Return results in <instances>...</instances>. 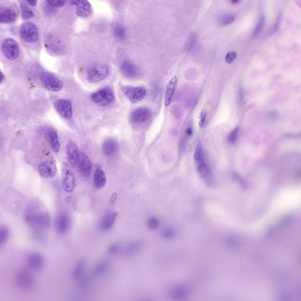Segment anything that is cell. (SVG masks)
Instances as JSON below:
<instances>
[{
    "instance_id": "1",
    "label": "cell",
    "mask_w": 301,
    "mask_h": 301,
    "mask_svg": "<svg viewBox=\"0 0 301 301\" xmlns=\"http://www.w3.org/2000/svg\"><path fill=\"white\" fill-rule=\"evenodd\" d=\"M16 282L20 289L28 290L32 289L35 283V280L32 273L27 269L23 268L19 269L15 277Z\"/></svg>"
},
{
    "instance_id": "2",
    "label": "cell",
    "mask_w": 301,
    "mask_h": 301,
    "mask_svg": "<svg viewBox=\"0 0 301 301\" xmlns=\"http://www.w3.org/2000/svg\"><path fill=\"white\" fill-rule=\"evenodd\" d=\"M113 90L108 87L102 88L92 93L90 96L91 101L98 105L104 106L110 104L114 98Z\"/></svg>"
},
{
    "instance_id": "3",
    "label": "cell",
    "mask_w": 301,
    "mask_h": 301,
    "mask_svg": "<svg viewBox=\"0 0 301 301\" xmlns=\"http://www.w3.org/2000/svg\"><path fill=\"white\" fill-rule=\"evenodd\" d=\"M119 87L124 94L132 103L141 101L144 98L146 93V90L143 87H133L123 84H120Z\"/></svg>"
},
{
    "instance_id": "4",
    "label": "cell",
    "mask_w": 301,
    "mask_h": 301,
    "mask_svg": "<svg viewBox=\"0 0 301 301\" xmlns=\"http://www.w3.org/2000/svg\"><path fill=\"white\" fill-rule=\"evenodd\" d=\"M61 183L63 189L66 192L72 191L75 186V178L73 171L66 163L62 165Z\"/></svg>"
},
{
    "instance_id": "5",
    "label": "cell",
    "mask_w": 301,
    "mask_h": 301,
    "mask_svg": "<svg viewBox=\"0 0 301 301\" xmlns=\"http://www.w3.org/2000/svg\"><path fill=\"white\" fill-rule=\"evenodd\" d=\"M19 35L24 41L29 43H35L37 41L38 38L37 28L32 23H24L20 26Z\"/></svg>"
},
{
    "instance_id": "6",
    "label": "cell",
    "mask_w": 301,
    "mask_h": 301,
    "mask_svg": "<svg viewBox=\"0 0 301 301\" xmlns=\"http://www.w3.org/2000/svg\"><path fill=\"white\" fill-rule=\"evenodd\" d=\"M2 52L8 59L13 60L16 58L19 54V49L17 43L10 38H6L1 45Z\"/></svg>"
},
{
    "instance_id": "7",
    "label": "cell",
    "mask_w": 301,
    "mask_h": 301,
    "mask_svg": "<svg viewBox=\"0 0 301 301\" xmlns=\"http://www.w3.org/2000/svg\"><path fill=\"white\" fill-rule=\"evenodd\" d=\"M109 72L108 68L106 65L92 68L89 70L87 73V79L90 83L98 82L107 77L109 74Z\"/></svg>"
},
{
    "instance_id": "8",
    "label": "cell",
    "mask_w": 301,
    "mask_h": 301,
    "mask_svg": "<svg viewBox=\"0 0 301 301\" xmlns=\"http://www.w3.org/2000/svg\"><path fill=\"white\" fill-rule=\"evenodd\" d=\"M38 168L40 175L46 179L53 177L57 171L56 162L52 159H49L40 163Z\"/></svg>"
},
{
    "instance_id": "9",
    "label": "cell",
    "mask_w": 301,
    "mask_h": 301,
    "mask_svg": "<svg viewBox=\"0 0 301 301\" xmlns=\"http://www.w3.org/2000/svg\"><path fill=\"white\" fill-rule=\"evenodd\" d=\"M42 83L48 90L54 92L59 91L63 87L62 81L53 75L48 72L43 73L41 76Z\"/></svg>"
},
{
    "instance_id": "10",
    "label": "cell",
    "mask_w": 301,
    "mask_h": 301,
    "mask_svg": "<svg viewBox=\"0 0 301 301\" xmlns=\"http://www.w3.org/2000/svg\"><path fill=\"white\" fill-rule=\"evenodd\" d=\"M54 105L58 113L66 120L71 119L72 116L71 102L68 99L61 98L56 100Z\"/></svg>"
},
{
    "instance_id": "11",
    "label": "cell",
    "mask_w": 301,
    "mask_h": 301,
    "mask_svg": "<svg viewBox=\"0 0 301 301\" xmlns=\"http://www.w3.org/2000/svg\"><path fill=\"white\" fill-rule=\"evenodd\" d=\"M151 111L146 107H139L133 110L130 115V119L135 123H140L148 120L151 116Z\"/></svg>"
},
{
    "instance_id": "12",
    "label": "cell",
    "mask_w": 301,
    "mask_h": 301,
    "mask_svg": "<svg viewBox=\"0 0 301 301\" xmlns=\"http://www.w3.org/2000/svg\"><path fill=\"white\" fill-rule=\"evenodd\" d=\"M190 292L189 287L185 285L180 284L172 286L168 290L169 297L175 300H181L188 296Z\"/></svg>"
},
{
    "instance_id": "13",
    "label": "cell",
    "mask_w": 301,
    "mask_h": 301,
    "mask_svg": "<svg viewBox=\"0 0 301 301\" xmlns=\"http://www.w3.org/2000/svg\"><path fill=\"white\" fill-rule=\"evenodd\" d=\"M66 153L68 162L71 167H74L78 163L80 153L77 146L73 141H69L67 143Z\"/></svg>"
},
{
    "instance_id": "14",
    "label": "cell",
    "mask_w": 301,
    "mask_h": 301,
    "mask_svg": "<svg viewBox=\"0 0 301 301\" xmlns=\"http://www.w3.org/2000/svg\"><path fill=\"white\" fill-rule=\"evenodd\" d=\"M70 4L76 6V14L82 17L89 16L92 12V8L89 3L87 1H71Z\"/></svg>"
},
{
    "instance_id": "15",
    "label": "cell",
    "mask_w": 301,
    "mask_h": 301,
    "mask_svg": "<svg viewBox=\"0 0 301 301\" xmlns=\"http://www.w3.org/2000/svg\"><path fill=\"white\" fill-rule=\"evenodd\" d=\"M120 70L122 75L129 79L134 78L139 74L138 70L136 66L127 60H125L122 63Z\"/></svg>"
},
{
    "instance_id": "16",
    "label": "cell",
    "mask_w": 301,
    "mask_h": 301,
    "mask_svg": "<svg viewBox=\"0 0 301 301\" xmlns=\"http://www.w3.org/2000/svg\"><path fill=\"white\" fill-rule=\"evenodd\" d=\"M70 220L68 216L66 213L59 214L56 218L55 226L57 231L60 234L66 233L69 229Z\"/></svg>"
},
{
    "instance_id": "17",
    "label": "cell",
    "mask_w": 301,
    "mask_h": 301,
    "mask_svg": "<svg viewBox=\"0 0 301 301\" xmlns=\"http://www.w3.org/2000/svg\"><path fill=\"white\" fill-rule=\"evenodd\" d=\"M118 144L117 141L112 138L106 139L102 143L101 149L104 154L108 156L115 154L118 150Z\"/></svg>"
},
{
    "instance_id": "18",
    "label": "cell",
    "mask_w": 301,
    "mask_h": 301,
    "mask_svg": "<svg viewBox=\"0 0 301 301\" xmlns=\"http://www.w3.org/2000/svg\"><path fill=\"white\" fill-rule=\"evenodd\" d=\"M78 163L79 171L81 174L85 177H88L91 169V163L88 158L84 153H80Z\"/></svg>"
},
{
    "instance_id": "19",
    "label": "cell",
    "mask_w": 301,
    "mask_h": 301,
    "mask_svg": "<svg viewBox=\"0 0 301 301\" xmlns=\"http://www.w3.org/2000/svg\"><path fill=\"white\" fill-rule=\"evenodd\" d=\"M44 259L40 254L34 252L31 254L27 258V263L32 269L39 270L41 269L44 265Z\"/></svg>"
},
{
    "instance_id": "20",
    "label": "cell",
    "mask_w": 301,
    "mask_h": 301,
    "mask_svg": "<svg viewBox=\"0 0 301 301\" xmlns=\"http://www.w3.org/2000/svg\"><path fill=\"white\" fill-rule=\"evenodd\" d=\"M46 130V134L54 152L57 153L60 148V144L57 132L51 128H49Z\"/></svg>"
},
{
    "instance_id": "21",
    "label": "cell",
    "mask_w": 301,
    "mask_h": 301,
    "mask_svg": "<svg viewBox=\"0 0 301 301\" xmlns=\"http://www.w3.org/2000/svg\"><path fill=\"white\" fill-rule=\"evenodd\" d=\"M16 15L12 10L8 8L1 7L0 22L2 23H11L16 20Z\"/></svg>"
},
{
    "instance_id": "22",
    "label": "cell",
    "mask_w": 301,
    "mask_h": 301,
    "mask_svg": "<svg viewBox=\"0 0 301 301\" xmlns=\"http://www.w3.org/2000/svg\"><path fill=\"white\" fill-rule=\"evenodd\" d=\"M116 212L108 211L104 215L100 225V228L103 230H107L113 224L117 216Z\"/></svg>"
},
{
    "instance_id": "23",
    "label": "cell",
    "mask_w": 301,
    "mask_h": 301,
    "mask_svg": "<svg viewBox=\"0 0 301 301\" xmlns=\"http://www.w3.org/2000/svg\"><path fill=\"white\" fill-rule=\"evenodd\" d=\"M177 81V77L174 76L171 79L168 84L165 98V104L166 106L170 105L174 93Z\"/></svg>"
},
{
    "instance_id": "24",
    "label": "cell",
    "mask_w": 301,
    "mask_h": 301,
    "mask_svg": "<svg viewBox=\"0 0 301 301\" xmlns=\"http://www.w3.org/2000/svg\"><path fill=\"white\" fill-rule=\"evenodd\" d=\"M106 178L103 171L100 168H98L95 171L93 176V183L96 188H100L105 184Z\"/></svg>"
},
{
    "instance_id": "25",
    "label": "cell",
    "mask_w": 301,
    "mask_h": 301,
    "mask_svg": "<svg viewBox=\"0 0 301 301\" xmlns=\"http://www.w3.org/2000/svg\"><path fill=\"white\" fill-rule=\"evenodd\" d=\"M109 263L106 261L98 263L94 267L91 272V277L96 278L101 276L107 270Z\"/></svg>"
},
{
    "instance_id": "26",
    "label": "cell",
    "mask_w": 301,
    "mask_h": 301,
    "mask_svg": "<svg viewBox=\"0 0 301 301\" xmlns=\"http://www.w3.org/2000/svg\"><path fill=\"white\" fill-rule=\"evenodd\" d=\"M86 265L85 261L81 260L76 264L72 272V276L75 279H79L83 276Z\"/></svg>"
},
{
    "instance_id": "27",
    "label": "cell",
    "mask_w": 301,
    "mask_h": 301,
    "mask_svg": "<svg viewBox=\"0 0 301 301\" xmlns=\"http://www.w3.org/2000/svg\"><path fill=\"white\" fill-rule=\"evenodd\" d=\"M113 32L115 36L118 39H123L125 37L126 30L125 28L122 25H116L113 28Z\"/></svg>"
},
{
    "instance_id": "28",
    "label": "cell",
    "mask_w": 301,
    "mask_h": 301,
    "mask_svg": "<svg viewBox=\"0 0 301 301\" xmlns=\"http://www.w3.org/2000/svg\"><path fill=\"white\" fill-rule=\"evenodd\" d=\"M265 21V17L264 14L261 16L255 28L252 35V38L256 37L263 27Z\"/></svg>"
},
{
    "instance_id": "29",
    "label": "cell",
    "mask_w": 301,
    "mask_h": 301,
    "mask_svg": "<svg viewBox=\"0 0 301 301\" xmlns=\"http://www.w3.org/2000/svg\"><path fill=\"white\" fill-rule=\"evenodd\" d=\"M21 8L22 18L24 20L29 19L34 16V12L25 5L22 4Z\"/></svg>"
},
{
    "instance_id": "30",
    "label": "cell",
    "mask_w": 301,
    "mask_h": 301,
    "mask_svg": "<svg viewBox=\"0 0 301 301\" xmlns=\"http://www.w3.org/2000/svg\"><path fill=\"white\" fill-rule=\"evenodd\" d=\"M197 171L198 175L201 178H205L209 174V170L207 166L205 164L200 163L197 168Z\"/></svg>"
},
{
    "instance_id": "31",
    "label": "cell",
    "mask_w": 301,
    "mask_h": 301,
    "mask_svg": "<svg viewBox=\"0 0 301 301\" xmlns=\"http://www.w3.org/2000/svg\"><path fill=\"white\" fill-rule=\"evenodd\" d=\"M9 231L8 228L5 226L1 228L0 231V243L3 245L7 240L9 235Z\"/></svg>"
},
{
    "instance_id": "32",
    "label": "cell",
    "mask_w": 301,
    "mask_h": 301,
    "mask_svg": "<svg viewBox=\"0 0 301 301\" xmlns=\"http://www.w3.org/2000/svg\"><path fill=\"white\" fill-rule=\"evenodd\" d=\"M148 228L151 230H154L158 229L160 225L159 220L156 218L152 217L149 218L147 222Z\"/></svg>"
},
{
    "instance_id": "33",
    "label": "cell",
    "mask_w": 301,
    "mask_h": 301,
    "mask_svg": "<svg viewBox=\"0 0 301 301\" xmlns=\"http://www.w3.org/2000/svg\"><path fill=\"white\" fill-rule=\"evenodd\" d=\"M203 152L201 146L200 144H198L197 145L194 155V158L195 160L200 164L203 163Z\"/></svg>"
},
{
    "instance_id": "34",
    "label": "cell",
    "mask_w": 301,
    "mask_h": 301,
    "mask_svg": "<svg viewBox=\"0 0 301 301\" xmlns=\"http://www.w3.org/2000/svg\"><path fill=\"white\" fill-rule=\"evenodd\" d=\"M282 16V14L280 13L275 23L267 32L266 34L267 36H271L278 29L281 21Z\"/></svg>"
},
{
    "instance_id": "35",
    "label": "cell",
    "mask_w": 301,
    "mask_h": 301,
    "mask_svg": "<svg viewBox=\"0 0 301 301\" xmlns=\"http://www.w3.org/2000/svg\"><path fill=\"white\" fill-rule=\"evenodd\" d=\"M238 127H236L231 131L228 136V140L230 143L234 144L235 142L238 135Z\"/></svg>"
},
{
    "instance_id": "36",
    "label": "cell",
    "mask_w": 301,
    "mask_h": 301,
    "mask_svg": "<svg viewBox=\"0 0 301 301\" xmlns=\"http://www.w3.org/2000/svg\"><path fill=\"white\" fill-rule=\"evenodd\" d=\"M175 234V230L171 227H168L164 229L161 233L162 236L166 239L173 237Z\"/></svg>"
},
{
    "instance_id": "37",
    "label": "cell",
    "mask_w": 301,
    "mask_h": 301,
    "mask_svg": "<svg viewBox=\"0 0 301 301\" xmlns=\"http://www.w3.org/2000/svg\"><path fill=\"white\" fill-rule=\"evenodd\" d=\"M46 2L51 6L56 8L63 6L65 4L66 1L61 0H46Z\"/></svg>"
},
{
    "instance_id": "38",
    "label": "cell",
    "mask_w": 301,
    "mask_h": 301,
    "mask_svg": "<svg viewBox=\"0 0 301 301\" xmlns=\"http://www.w3.org/2000/svg\"><path fill=\"white\" fill-rule=\"evenodd\" d=\"M237 56L235 51H233L228 52L226 54L225 58L226 62L228 63H231L235 59Z\"/></svg>"
},
{
    "instance_id": "39",
    "label": "cell",
    "mask_w": 301,
    "mask_h": 301,
    "mask_svg": "<svg viewBox=\"0 0 301 301\" xmlns=\"http://www.w3.org/2000/svg\"><path fill=\"white\" fill-rule=\"evenodd\" d=\"M141 245V243L140 242H134L130 244L128 247L127 249V252L129 253H131L139 248Z\"/></svg>"
},
{
    "instance_id": "40",
    "label": "cell",
    "mask_w": 301,
    "mask_h": 301,
    "mask_svg": "<svg viewBox=\"0 0 301 301\" xmlns=\"http://www.w3.org/2000/svg\"><path fill=\"white\" fill-rule=\"evenodd\" d=\"M226 243L227 246L230 248L234 247L237 244L236 240L232 236H229L227 238Z\"/></svg>"
},
{
    "instance_id": "41",
    "label": "cell",
    "mask_w": 301,
    "mask_h": 301,
    "mask_svg": "<svg viewBox=\"0 0 301 301\" xmlns=\"http://www.w3.org/2000/svg\"><path fill=\"white\" fill-rule=\"evenodd\" d=\"M235 16L233 15H227L223 16L222 19V22L223 24H227L232 22L234 20Z\"/></svg>"
},
{
    "instance_id": "42",
    "label": "cell",
    "mask_w": 301,
    "mask_h": 301,
    "mask_svg": "<svg viewBox=\"0 0 301 301\" xmlns=\"http://www.w3.org/2000/svg\"><path fill=\"white\" fill-rule=\"evenodd\" d=\"M207 113V111L205 109H203L201 112L200 120L199 123V125L200 127H202L204 124Z\"/></svg>"
},
{
    "instance_id": "43",
    "label": "cell",
    "mask_w": 301,
    "mask_h": 301,
    "mask_svg": "<svg viewBox=\"0 0 301 301\" xmlns=\"http://www.w3.org/2000/svg\"><path fill=\"white\" fill-rule=\"evenodd\" d=\"M119 246L117 243H114L111 245L108 248V251L111 253L116 252L118 250Z\"/></svg>"
},
{
    "instance_id": "44",
    "label": "cell",
    "mask_w": 301,
    "mask_h": 301,
    "mask_svg": "<svg viewBox=\"0 0 301 301\" xmlns=\"http://www.w3.org/2000/svg\"><path fill=\"white\" fill-rule=\"evenodd\" d=\"M117 194L116 193H113L111 195L110 198V203L113 204L116 201L117 198Z\"/></svg>"
},
{
    "instance_id": "45",
    "label": "cell",
    "mask_w": 301,
    "mask_h": 301,
    "mask_svg": "<svg viewBox=\"0 0 301 301\" xmlns=\"http://www.w3.org/2000/svg\"><path fill=\"white\" fill-rule=\"evenodd\" d=\"M192 129L190 127L188 128L185 131L186 134L189 136L191 135L192 134Z\"/></svg>"
},
{
    "instance_id": "46",
    "label": "cell",
    "mask_w": 301,
    "mask_h": 301,
    "mask_svg": "<svg viewBox=\"0 0 301 301\" xmlns=\"http://www.w3.org/2000/svg\"><path fill=\"white\" fill-rule=\"evenodd\" d=\"M27 1L29 3V4L32 6H35L36 4L37 1L36 0H32V1Z\"/></svg>"
},
{
    "instance_id": "47",
    "label": "cell",
    "mask_w": 301,
    "mask_h": 301,
    "mask_svg": "<svg viewBox=\"0 0 301 301\" xmlns=\"http://www.w3.org/2000/svg\"><path fill=\"white\" fill-rule=\"evenodd\" d=\"M0 83H1L3 81L4 78V76L3 73L0 72Z\"/></svg>"
},
{
    "instance_id": "48",
    "label": "cell",
    "mask_w": 301,
    "mask_h": 301,
    "mask_svg": "<svg viewBox=\"0 0 301 301\" xmlns=\"http://www.w3.org/2000/svg\"><path fill=\"white\" fill-rule=\"evenodd\" d=\"M239 1V0H232L231 2L233 4H236Z\"/></svg>"
}]
</instances>
